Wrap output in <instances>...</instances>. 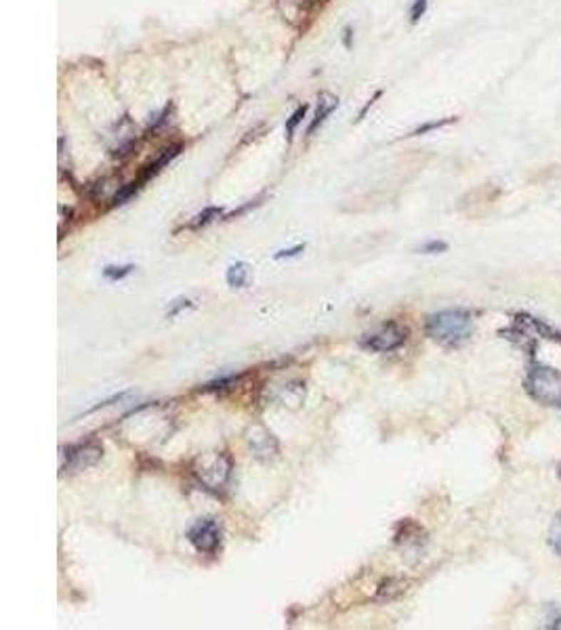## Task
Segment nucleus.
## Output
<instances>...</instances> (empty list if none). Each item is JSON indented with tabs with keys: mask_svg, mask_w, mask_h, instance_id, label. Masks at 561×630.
<instances>
[{
	"mask_svg": "<svg viewBox=\"0 0 561 630\" xmlns=\"http://www.w3.org/2000/svg\"><path fill=\"white\" fill-rule=\"evenodd\" d=\"M425 332L444 347H460L473 334V317L465 309H446L427 317Z\"/></svg>",
	"mask_w": 561,
	"mask_h": 630,
	"instance_id": "nucleus-1",
	"label": "nucleus"
},
{
	"mask_svg": "<svg viewBox=\"0 0 561 630\" xmlns=\"http://www.w3.org/2000/svg\"><path fill=\"white\" fill-rule=\"evenodd\" d=\"M525 391L532 400L538 404L561 408V372L545 366V364H532L525 374Z\"/></svg>",
	"mask_w": 561,
	"mask_h": 630,
	"instance_id": "nucleus-2",
	"label": "nucleus"
},
{
	"mask_svg": "<svg viewBox=\"0 0 561 630\" xmlns=\"http://www.w3.org/2000/svg\"><path fill=\"white\" fill-rule=\"evenodd\" d=\"M231 456L227 452H211L193 462V477L208 492H221L231 477Z\"/></svg>",
	"mask_w": 561,
	"mask_h": 630,
	"instance_id": "nucleus-3",
	"label": "nucleus"
},
{
	"mask_svg": "<svg viewBox=\"0 0 561 630\" xmlns=\"http://www.w3.org/2000/svg\"><path fill=\"white\" fill-rule=\"evenodd\" d=\"M64 464L61 469L64 471H70V473H78V471H84V469H91L95 467L101 456H103V445L99 444L97 440H86V442H78V444L68 445L64 447Z\"/></svg>",
	"mask_w": 561,
	"mask_h": 630,
	"instance_id": "nucleus-4",
	"label": "nucleus"
},
{
	"mask_svg": "<svg viewBox=\"0 0 561 630\" xmlns=\"http://www.w3.org/2000/svg\"><path fill=\"white\" fill-rule=\"evenodd\" d=\"M406 340H408V328H404L398 322H387L378 326L374 332L366 334L362 338V345L376 353H389L400 349Z\"/></svg>",
	"mask_w": 561,
	"mask_h": 630,
	"instance_id": "nucleus-5",
	"label": "nucleus"
},
{
	"mask_svg": "<svg viewBox=\"0 0 561 630\" xmlns=\"http://www.w3.org/2000/svg\"><path fill=\"white\" fill-rule=\"evenodd\" d=\"M221 536H223V532H221L219 521L211 519V517L196 521L187 532V540L191 542V547L204 555L217 553V549L221 547Z\"/></svg>",
	"mask_w": 561,
	"mask_h": 630,
	"instance_id": "nucleus-6",
	"label": "nucleus"
},
{
	"mask_svg": "<svg viewBox=\"0 0 561 630\" xmlns=\"http://www.w3.org/2000/svg\"><path fill=\"white\" fill-rule=\"evenodd\" d=\"M248 444L253 447V452L259 456V458H269L271 454H276L278 452V444H276V440L261 429V427H257V429H253L251 431V437H248Z\"/></svg>",
	"mask_w": 561,
	"mask_h": 630,
	"instance_id": "nucleus-7",
	"label": "nucleus"
},
{
	"mask_svg": "<svg viewBox=\"0 0 561 630\" xmlns=\"http://www.w3.org/2000/svg\"><path fill=\"white\" fill-rule=\"evenodd\" d=\"M251 280V267L246 263H233L227 269V284L231 288H244Z\"/></svg>",
	"mask_w": 561,
	"mask_h": 630,
	"instance_id": "nucleus-8",
	"label": "nucleus"
},
{
	"mask_svg": "<svg viewBox=\"0 0 561 630\" xmlns=\"http://www.w3.org/2000/svg\"><path fill=\"white\" fill-rule=\"evenodd\" d=\"M337 106H338V99H335V97H326V95H324L322 101H320V106H318L315 118L311 120V124H309V128H307V135H311V133H313V131H315V128H318V126H320L330 113H333V110H335Z\"/></svg>",
	"mask_w": 561,
	"mask_h": 630,
	"instance_id": "nucleus-9",
	"label": "nucleus"
},
{
	"mask_svg": "<svg viewBox=\"0 0 561 630\" xmlns=\"http://www.w3.org/2000/svg\"><path fill=\"white\" fill-rule=\"evenodd\" d=\"M179 149H181V146H173V148L164 149V151H162V156H160V158H158L153 164L146 166V171H143V175H141V179H139V181H141V183H143V181H148L151 175H156V173H158V171H160L164 164H168V162H171V160H173V158L179 153Z\"/></svg>",
	"mask_w": 561,
	"mask_h": 630,
	"instance_id": "nucleus-10",
	"label": "nucleus"
},
{
	"mask_svg": "<svg viewBox=\"0 0 561 630\" xmlns=\"http://www.w3.org/2000/svg\"><path fill=\"white\" fill-rule=\"evenodd\" d=\"M549 544H551V549L555 551V555L561 557V511L555 515V519L551 523V529H549Z\"/></svg>",
	"mask_w": 561,
	"mask_h": 630,
	"instance_id": "nucleus-11",
	"label": "nucleus"
},
{
	"mask_svg": "<svg viewBox=\"0 0 561 630\" xmlns=\"http://www.w3.org/2000/svg\"><path fill=\"white\" fill-rule=\"evenodd\" d=\"M242 376L240 374H229V376H221V378H217V380H213V382H208V385H204L202 387V391H223V389H229V387H233L238 380H240Z\"/></svg>",
	"mask_w": 561,
	"mask_h": 630,
	"instance_id": "nucleus-12",
	"label": "nucleus"
},
{
	"mask_svg": "<svg viewBox=\"0 0 561 630\" xmlns=\"http://www.w3.org/2000/svg\"><path fill=\"white\" fill-rule=\"evenodd\" d=\"M404 591V584L402 582H398V580H387L385 584H380V589H378V599H393L395 594H400Z\"/></svg>",
	"mask_w": 561,
	"mask_h": 630,
	"instance_id": "nucleus-13",
	"label": "nucleus"
},
{
	"mask_svg": "<svg viewBox=\"0 0 561 630\" xmlns=\"http://www.w3.org/2000/svg\"><path fill=\"white\" fill-rule=\"evenodd\" d=\"M221 215H223V210H221V208H215V206H211V208L202 210V213L196 217V221L191 223V225H193V227H202V225H208L211 221L219 219Z\"/></svg>",
	"mask_w": 561,
	"mask_h": 630,
	"instance_id": "nucleus-14",
	"label": "nucleus"
},
{
	"mask_svg": "<svg viewBox=\"0 0 561 630\" xmlns=\"http://www.w3.org/2000/svg\"><path fill=\"white\" fill-rule=\"evenodd\" d=\"M307 106H300L299 110L295 111L290 118H288V122H286V135H288V139H293V135H295V131H297V126L300 124V120L305 118V113H307Z\"/></svg>",
	"mask_w": 561,
	"mask_h": 630,
	"instance_id": "nucleus-15",
	"label": "nucleus"
},
{
	"mask_svg": "<svg viewBox=\"0 0 561 630\" xmlns=\"http://www.w3.org/2000/svg\"><path fill=\"white\" fill-rule=\"evenodd\" d=\"M133 269H135L133 265H124V267H106V269H103V275H106L110 282H118V280L126 278Z\"/></svg>",
	"mask_w": 561,
	"mask_h": 630,
	"instance_id": "nucleus-16",
	"label": "nucleus"
},
{
	"mask_svg": "<svg viewBox=\"0 0 561 630\" xmlns=\"http://www.w3.org/2000/svg\"><path fill=\"white\" fill-rule=\"evenodd\" d=\"M456 118H446V120H438V122H427V124H423V126H418L412 135H425V133H429V131H435V128H442V126H446V124H452Z\"/></svg>",
	"mask_w": 561,
	"mask_h": 630,
	"instance_id": "nucleus-17",
	"label": "nucleus"
},
{
	"mask_svg": "<svg viewBox=\"0 0 561 630\" xmlns=\"http://www.w3.org/2000/svg\"><path fill=\"white\" fill-rule=\"evenodd\" d=\"M425 11H427V0H414V4H412L410 9V21L412 24H416L423 15H425Z\"/></svg>",
	"mask_w": 561,
	"mask_h": 630,
	"instance_id": "nucleus-18",
	"label": "nucleus"
},
{
	"mask_svg": "<svg viewBox=\"0 0 561 630\" xmlns=\"http://www.w3.org/2000/svg\"><path fill=\"white\" fill-rule=\"evenodd\" d=\"M446 248H448L446 242H429V244H425L420 248V253H425V255H438V253H444Z\"/></svg>",
	"mask_w": 561,
	"mask_h": 630,
	"instance_id": "nucleus-19",
	"label": "nucleus"
},
{
	"mask_svg": "<svg viewBox=\"0 0 561 630\" xmlns=\"http://www.w3.org/2000/svg\"><path fill=\"white\" fill-rule=\"evenodd\" d=\"M303 250H305V246H303V244H299V246H295V248H288V250H280V253H278V255H273V259H290V257H297V255H299V253H303Z\"/></svg>",
	"mask_w": 561,
	"mask_h": 630,
	"instance_id": "nucleus-20",
	"label": "nucleus"
},
{
	"mask_svg": "<svg viewBox=\"0 0 561 630\" xmlns=\"http://www.w3.org/2000/svg\"><path fill=\"white\" fill-rule=\"evenodd\" d=\"M166 116H168V108H164L160 113H156L153 120L150 122V131H158V128L166 122Z\"/></svg>",
	"mask_w": 561,
	"mask_h": 630,
	"instance_id": "nucleus-21",
	"label": "nucleus"
},
{
	"mask_svg": "<svg viewBox=\"0 0 561 630\" xmlns=\"http://www.w3.org/2000/svg\"><path fill=\"white\" fill-rule=\"evenodd\" d=\"M183 307H189V300H179V305H175V307L168 311V317H175V315H177V313H179Z\"/></svg>",
	"mask_w": 561,
	"mask_h": 630,
	"instance_id": "nucleus-22",
	"label": "nucleus"
},
{
	"mask_svg": "<svg viewBox=\"0 0 561 630\" xmlns=\"http://www.w3.org/2000/svg\"><path fill=\"white\" fill-rule=\"evenodd\" d=\"M345 46H351V30H345Z\"/></svg>",
	"mask_w": 561,
	"mask_h": 630,
	"instance_id": "nucleus-23",
	"label": "nucleus"
},
{
	"mask_svg": "<svg viewBox=\"0 0 561 630\" xmlns=\"http://www.w3.org/2000/svg\"><path fill=\"white\" fill-rule=\"evenodd\" d=\"M557 477L561 479V462H560V467H557Z\"/></svg>",
	"mask_w": 561,
	"mask_h": 630,
	"instance_id": "nucleus-24",
	"label": "nucleus"
}]
</instances>
